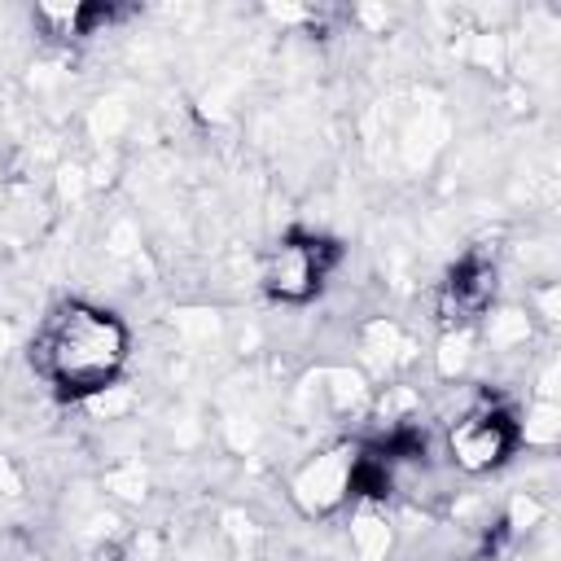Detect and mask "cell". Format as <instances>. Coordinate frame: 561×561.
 <instances>
[{"instance_id": "cell-1", "label": "cell", "mask_w": 561, "mask_h": 561, "mask_svg": "<svg viewBox=\"0 0 561 561\" xmlns=\"http://www.w3.org/2000/svg\"><path fill=\"white\" fill-rule=\"evenodd\" d=\"M127 351H131V333L110 307L88 298H66L39 320L31 337V368L61 399L83 403L118 386L127 368Z\"/></svg>"}, {"instance_id": "cell-2", "label": "cell", "mask_w": 561, "mask_h": 561, "mask_svg": "<svg viewBox=\"0 0 561 561\" xmlns=\"http://www.w3.org/2000/svg\"><path fill=\"white\" fill-rule=\"evenodd\" d=\"M337 263H342L337 241L316 237V232H289L263 259V289L280 307H302L324 289Z\"/></svg>"}, {"instance_id": "cell-3", "label": "cell", "mask_w": 561, "mask_h": 561, "mask_svg": "<svg viewBox=\"0 0 561 561\" xmlns=\"http://www.w3.org/2000/svg\"><path fill=\"white\" fill-rule=\"evenodd\" d=\"M517 447H522V425L517 412L504 403H473L447 430V460L469 478L495 473Z\"/></svg>"}, {"instance_id": "cell-4", "label": "cell", "mask_w": 561, "mask_h": 561, "mask_svg": "<svg viewBox=\"0 0 561 561\" xmlns=\"http://www.w3.org/2000/svg\"><path fill=\"white\" fill-rule=\"evenodd\" d=\"M355 478H359V447L333 443L311 451L289 473V500L302 517H333L355 495Z\"/></svg>"}, {"instance_id": "cell-5", "label": "cell", "mask_w": 561, "mask_h": 561, "mask_svg": "<svg viewBox=\"0 0 561 561\" xmlns=\"http://www.w3.org/2000/svg\"><path fill=\"white\" fill-rule=\"evenodd\" d=\"M495 289H500L495 263L482 259V254H465V259L447 272V280L438 285V302H434V307H438L443 329H473V324L491 311Z\"/></svg>"}, {"instance_id": "cell-6", "label": "cell", "mask_w": 561, "mask_h": 561, "mask_svg": "<svg viewBox=\"0 0 561 561\" xmlns=\"http://www.w3.org/2000/svg\"><path fill=\"white\" fill-rule=\"evenodd\" d=\"M320 381H324L320 394L333 416H364L373 408V386L359 368H329V373H320Z\"/></svg>"}, {"instance_id": "cell-7", "label": "cell", "mask_w": 561, "mask_h": 561, "mask_svg": "<svg viewBox=\"0 0 561 561\" xmlns=\"http://www.w3.org/2000/svg\"><path fill=\"white\" fill-rule=\"evenodd\" d=\"M390 543H394L390 517L373 500H364L355 508V517H351V552H355V561H386Z\"/></svg>"}, {"instance_id": "cell-8", "label": "cell", "mask_w": 561, "mask_h": 561, "mask_svg": "<svg viewBox=\"0 0 561 561\" xmlns=\"http://www.w3.org/2000/svg\"><path fill=\"white\" fill-rule=\"evenodd\" d=\"M35 22L57 39H79V35H92L101 22H110V9H101V4H39Z\"/></svg>"}, {"instance_id": "cell-9", "label": "cell", "mask_w": 561, "mask_h": 561, "mask_svg": "<svg viewBox=\"0 0 561 561\" xmlns=\"http://www.w3.org/2000/svg\"><path fill=\"white\" fill-rule=\"evenodd\" d=\"M517 425H522V443L526 447H552L561 438V408H557V399H535L526 408V416H517Z\"/></svg>"}, {"instance_id": "cell-10", "label": "cell", "mask_w": 561, "mask_h": 561, "mask_svg": "<svg viewBox=\"0 0 561 561\" xmlns=\"http://www.w3.org/2000/svg\"><path fill=\"white\" fill-rule=\"evenodd\" d=\"M359 346L368 351V359H377V364H386V368L403 364V355H399V351H408L403 329H399L394 320H368V324H364V333H359Z\"/></svg>"}, {"instance_id": "cell-11", "label": "cell", "mask_w": 561, "mask_h": 561, "mask_svg": "<svg viewBox=\"0 0 561 561\" xmlns=\"http://www.w3.org/2000/svg\"><path fill=\"white\" fill-rule=\"evenodd\" d=\"M469 359H473V329H447V333L438 337V351H434L438 377H447V381L465 377Z\"/></svg>"}, {"instance_id": "cell-12", "label": "cell", "mask_w": 561, "mask_h": 561, "mask_svg": "<svg viewBox=\"0 0 561 561\" xmlns=\"http://www.w3.org/2000/svg\"><path fill=\"white\" fill-rule=\"evenodd\" d=\"M482 320H486L491 346H500V351L522 346V342L530 337V316H526V311H486Z\"/></svg>"}, {"instance_id": "cell-13", "label": "cell", "mask_w": 561, "mask_h": 561, "mask_svg": "<svg viewBox=\"0 0 561 561\" xmlns=\"http://www.w3.org/2000/svg\"><path fill=\"white\" fill-rule=\"evenodd\" d=\"M543 522V504L530 491H517L508 504V530H535Z\"/></svg>"}, {"instance_id": "cell-14", "label": "cell", "mask_w": 561, "mask_h": 561, "mask_svg": "<svg viewBox=\"0 0 561 561\" xmlns=\"http://www.w3.org/2000/svg\"><path fill=\"white\" fill-rule=\"evenodd\" d=\"M92 561H123V543L118 539H101L92 548Z\"/></svg>"}]
</instances>
